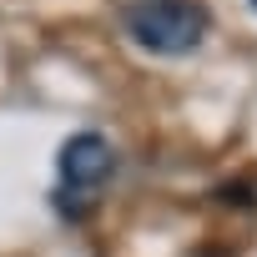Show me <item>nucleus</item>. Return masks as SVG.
Here are the masks:
<instances>
[{
	"label": "nucleus",
	"mask_w": 257,
	"mask_h": 257,
	"mask_svg": "<svg viewBox=\"0 0 257 257\" xmlns=\"http://www.w3.org/2000/svg\"><path fill=\"white\" fill-rule=\"evenodd\" d=\"M212 31L202 0H132L126 6V36L152 56H192Z\"/></svg>",
	"instance_id": "f257e3e1"
},
{
	"label": "nucleus",
	"mask_w": 257,
	"mask_h": 257,
	"mask_svg": "<svg viewBox=\"0 0 257 257\" xmlns=\"http://www.w3.org/2000/svg\"><path fill=\"white\" fill-rule=\"evenodd\" d=\"M56 172H61V187H66V192L96 197V192L116 177V147H111L101 132H76L71 142H61Z\"/></svg>",
	"instance_id": "f03ea898"
},
{
	"label": "nucleus",
	"mask_w": 257,
	"mask_h": 257,
	"mask_svg": "<svg viewBox=\"0 0 257 257\" xmlns=\"http://www.w3.org/2000/svg\"><path fill=\"white\" fill-rule=\"evenodd\" d=\"M252 11H257V0H252Z\"/></svg>",
	"instance_id": "7ed1b4c3"
}]
</instances>
